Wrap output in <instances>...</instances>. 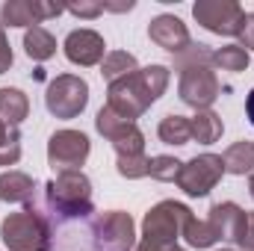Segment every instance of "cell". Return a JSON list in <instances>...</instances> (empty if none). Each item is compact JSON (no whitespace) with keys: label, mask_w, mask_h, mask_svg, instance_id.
Instances as JSON below:
<instances>
[{"label":"cell","mask_w":254,"mask_h":251,"mask_svg":"<svg viewBox=\"0 0 254 251\" xmlns=\"http://www.w3.org/2000/svg\"><path fill=\"white\" fill-rule=\"evenodd\" d=\"M207 222L213 225L219 243H237V237H240V231L246 225V210L240 204H234V201H216L210 207Z\"/></svg>","instance_id":"9a60e30c"},{"label":"cell","mask_w":254,"mask_h":251,"mask_svg":"<svg viewBox=\"0 0 254 251\" xmlns=\"http://www.w3.org/2000/svg\"><path fill=\"white\" fill-rule=\"evenodd\" d=\"M0 240L9 251H51L54 249V222L48 216L45 189L39 184L36 195L24 204V210L9 213L0 225Z\"/></svg>","instance_id":"3957f363"},{"label":"cell","mask_w":254,"mask_h":251,"mask_svg":"<svg viewBox=\"0 0 254 251\" xmlns=\"http://www.w3.org/2000/svg\"><path fill=\"white\" fill-rule=\"evenodd\" d=\"M192 219V210L181 201H160L142 219V243H178Z\"/></svg>","instance_id":"5b68a950"},{"label":"cell","mask_w":254,"mask_h":251,"mask_svg":"<svg viewBox=\"0 0 254 251\" xmlns=\"http://www.w3.org/2000/svg\"><path fill=\"white\" fill-rule=\"evenodd\" d=\"M65 9L77 18H98L104 12V3L101 0H80V3H68Z\"/></svg>","instance_id":"83f0119b"},{"label":"cell","mask_w":254,"mask_h":251,"mask_svg":"<svg viewBox=\"0 0 254 251\" xmlns=\"http://www.w3.org/2000/svg\"><path fill=\"white\" fill-rule=\"evenodd\" d=\"M184 240H187V246H192V249H210V246L219 243L213 225H210L207 219H195V216L190 219V225H187V231H184Z\"/></svg>","instance_id":"cb8c5ba5"},{"label":"cell","mask_w":254,"mask_h":251,"mask_svg":"<svg viewBox=\"0 0 254 251\" xmlns=\"http://www.w3.org/2000/svg\"><path fill=\"white\" fill-rule=\"evenodd\" d=\"M234 246H237V251H254V213H246V225Z\"/></svg>","instance_id":"f1b7e54d"},{"label":"cell","mask_w":254,"mask_h":251,"mask_svg":"<svg viewBox=\"0 0 254 251\" xmlns=\"http://www.w3.org/2000/svg\"><path fill=\"white\" fill-rule=\"evenodd\" d=\"M169 77H172V71L166 65L136 68L127 77L107 86V107L113 113H119L122 119H127V122H136L151 110V104H157L166 95Z\"/></svg>","instance_id":"6da1fadb"},{"label":"cell","mask_w":254,"mask_h":251,"mask_svg":"<svg viewBox=\"0 0 254 251\" xmlns=\"http://www.w3.org/2000/svg\"><path fill=\"white\" fill-rule=\"evenodd\" d=\"M249 192H252V198H254V172L249 175Z\"/></svg>","instance_id":"836d02e7"},{"label":"cell","mask_w":254,"mask_h":251,"mask_svg":"<svg viewBox=\"0 0 254 251\" xmlns=\"http://www.w3.org/2000/svg\"><path fill=\"white\" fill-rule=\"evenodd\" d=\"M45 189V204H48V216L57 225L65 222H80L89 219L95 213L92 204V181L83 172H60L54 181L42 184Z\"/></svg>","instance_id":"277c9868"},{"label":"cell","mask_w":254,"mask_h":251,"mask_svg":"<svg viewBox=\"0 0 254 251\" xmlns=\"http://www.w3.org/2000/svg\"><path fill=\"white\" fill-rule=\"evenodd\" d=\"M222 163H225V172H228V175H237V178L252 175L254 172V145H252V139L234 142V145L222 154Z\"/></svg>","instance_id":"d6986e66"},{"label":"cell","mask_w":254,"mask_h":251,"mask_svg":"<svg viewBox=\"0 0 254 251\" xmlns=\"http://www.w3.org/2000/svg\"><path fill=\"white\" fill-rule=\"evenodd\" d=\"M89 154H92V142L83 130L65 127L48 139V163L57 175L60 172H80V166H86Z\"/></svg>","instance_id":"9c48e42d"},{"label":"cell","mask_w":254,"mask_h":251,"mask_svg":"<svg viewBox=\"0 0 254 251\" xmlns=\"http://www.w3.org/2000/svg\"><path fill=\"white\" fill-rule=\"evenodd\" d=\"M249 63H252V57L240 45H225V48L213 51V65H219L222 71H246Z\"/></svg>","instance_id":"d4e9b609"},{"label":"cell","mask_w":254,"mask_h":251,"mask_svg":"<svg viewBox=\"0 0 254 251\" xmlns=\"http://www.w3.org/2000/svg\"><path fill=\"white\" fill-rule=\"evenodd\" d=\"M27 116H30V98H27L21 89L3 86V89H0V122L18 127Z\"/></svg>","instance_id":"e0dca14e"},{"label":"cell","mask_w":254,"mask_h":251,"mask_svg":"<svg viewBox=\"0 0 254 251\" xmlns=\"http://www.w3.org/2000/svg\"><path fill=\"white\" fill-rule=\"evenodd\" d=\"M148 163H151L148 154H139V157H116V172L122 178H127V181H139V178H148Z\"/></svg>","instance_id":"4316f807"},{"label":"cell","mask_w":254,"mask_h":251,"mask_svg":"<svg viewBox=\"0 0 254 251\" xmlns=\"http://www.w3.org/2000/svg\"><path fill=\"white\" fill-rule=\"evenodd\" d=\"M148 39H151L157 48L169 51L172 57H178L184 48L192 45L190 30H187V24H184L178 15H157V18H151V24H148Z\"/></svg>","instance_id":"5bb4252c"},{"label":"cell","mask_w":254,"mask_h":251,"mask_svg":"<svg viewBox=\"0 0 254 251\" xmlns=\"http://www.w3.org/2000/svg\"><path fill=\"white\" fill-rule=\"evenodd\" d=\"M240 48L243 51H254V12L246 15V24H243V30H240Z\"/></svg>","instance_id":"f546056e"},{"label":"cell","mask_w":254,"mask_h":251,"mask_svg":"<svg viewBox=\"0 0 254 251\" xmlns=\"http://www.w3.org/2000/svg\"><path fill=\"white\" fill-rule=\"evenodd\" d=\"M24 54L33 63H48L57 54V39L45 30V27H30L24 33Z\"/></svg>","instance_id":"ffe728a7"},{"label":"cell","mask_w":254,"mask_h":251,"mask_svg":"<svg viewBox=\"0 0 254 251\" xmlns=\"http://www.w3.org/2000/svg\"><path fill=\"white\" fill-rule=\"evenodd\" d=\"M222 251H237V249H222Z\"/></svg>","instance_id":"e575fe53"},{"label":"cell","mask_w":254,"mask_h":251,"mask_svg":"<svg viewBox=\"0 0 254 251\" xmlns=\"http://www.w3.org/2000/svg\"><path fill=\"white\" fill-rule=\"evenodd\" d=\"M175 71L181 74L178 95H181V101L187 107H192L195 113L210 110L213 101L222 95L219 77L213 71V48H207L201 42H192L190 48H184L175 57Z\"/></svg>","instance_id":"7a4b0ae2"},{"label":"cell","mask_w":254,"mask_h":251,"mask_svg":"<svg viewBox=\"0 0 254 251\" xmlns=\"http://www.w3.org/2000/svg\"><path fill=\"white\" fill-rule=\"evenodd\" d=\"M136 68H139V63H136L133 54H127V51H110V54L104 57V63H101V77H104L107 86H110V83L127 77V74L136 71Z\"/></svg>","instance_id":"7402d4cb"},{"label":"cell","mask_w":254,"mask_h":251,"mask_svg":"<svg viewBox=\"0 0 254 251\" xmlns=\"http://www.w3.org/2000/svg\"><path fill=\"white\" fill-rule=\"evenodd\" d=\"M246 116H249V122L254 125V89L249 92V98H246Z\"/></svg>","instance_id":"d6a6232c"},{"label":"cell","mask_w":254,"mask_h":251,"mask_svg":"<svg viewBox=\"0 0 254 251\" xmlns=\"http://www.w3.org/2000/svg\"><path fill=\"white\" fill-rule=\"evenodd\" d=\"M246 15L249 12L237 0H198L192 6V18L216 36H240Z\"/></svg>","instance_id":"30bf717a"},{"label":"cell","mask_w":254,"mask_h":251,"mask_svg":"<svg viewBox=\"0 0 254 251\" xmlns=\"http://www.w3.org/2000/svg\"><path fill=\"white\" fill-rule=\"evenodd\" d=\"M222 175H225V163H222L219 154H198L190 163H184V169H181L175 184L190 198H204V195H210L219 187Z\"/></svg>","instance_id":"8fae6325"},{"label":"cell","mask_w":254,"mask_h":251,"mask_svg":"<svg viewBox=\"0 0 254 251\" xmlns=\"http://www.w3.org/2000/svg\"><path fill=\"white\" fill-rule=\"evenodd\" d=\"M21 160V133L18 127L0 122V166H15Z\"/></svg>","instance_id":"484cf974"},{"label":"cell","mask_w":254,"mask_h":251,"mask_svg":"<svg viewBox=\"0 0 254 251\" xmlns=\"http://www.w3.org/2000/svg\"><path fill=\"white\" fill-rule=\"evenodd\" d=\"M95 127H98V133H101L107 142H113L116 157H139V154H145V133L139 130V125L122 119V116L113 113L110 107H101V110H98Z\"/></svg>","instance_id":"ba28073f"},{"label":"cell","mask_w":254,"mask_h":251,"mask_svg":"<svg viewBox=\"0 0 254 251\" xmlns=\"http://www.w3.org/2000/svg\"><path fill=\"white\" fill-rule=\"evenodd\" d=\"M252 145H254V139H252Z\"/></svg>","instance_id":"d590c367"},{"label":"cell","mask_w":254,"mask_h":251,"mask_svg":"<svg viewBox=\"0 0 254 251\" xmlns=\"http://www.w3.org/2000/svg\"><path fill=\"white\" fill-rule=\"evenodd\" d=\"M36 189H39V184L24 172L9 169L0 175V201H6V204H27L36 195Z\"/></svg>","instance_id":"2e32d148"},{"label":"cell","mask_w":254,"mask_h":251,"mask_svg":"<svg viewBox=\"0 0 254 251\" xmlns=\"http://www.w3.org/2000/svg\"><path fill=\"white\" fill-rule=\"evenodd\" d=\"M133 251H187V249H181L178 243H139Z\"/></svg>","instance_id":"1f68e13d"},{"label":"cell","mask_w":254,"mask_h":251,"mask_svg":"<svg viewBox=\"0 0 254 251\" xmlns=\"http://www.w3.org/2000/svg\"><path fill=\"white\" fill-rule=\"evenodd\" d=\"M63 51H65V60L80 68H92V65H101L104 57H107V42L101 33L95 30H71L63 42Z\"/></svg>","instance_id":"4fadbf2b"},{"label":"cell","mask_w":254,"mask_h":251,"mask_svg":"<svg viewBox=\"0 0 254 251\" xmlns=\"http://www.w3.org/2000/svg\"><path fill=\"white\" fill-rule=\"evenodd\" d=\"M45 107L54 119H77L89 107V83L77 74H57L48 83Z\"/></svg>","instance_id":"52a82bcc"},{"label":"cell","mask_w":254,"mask_h":251,"mask_svg":"<svg viewBox=\"0 0 254 251\" xmlns=\"http://www.w3.org/2000/svg\"><path fill=\"white\" fill-rule=\"evenodd\" d=\"M12 63H15V54H12V45H9V39L0 27V74H6L12 68Z\"/></svg>","instance_id":"4dcf8cb0"},{"label":"cell","mask_w":254,"mask_h":251,"mask_svg":"<svg viewBox=\"0 0 254 251\" xmlns=\"http://www.w3.org/2000/svg\"><path fill=\"white\" fill-rule=\"evenodd\" d=\"M65 6L45 0H3L0 3V27H42V21L63 15Z\"/></svg>","instance_id":"7c38bea8"},{"label":"cell","mask_w":254,"mask_h":251,"mask_svg":"<svg viewBox=\"0 0 254 251\" xmlns=\"http://www.w3.org/2000/svg\"><path fill=\"white\" fill-rule=\"evenodd\" d=\"M89 231L98 251H133L136 249V225L125 210H104L89 216Z\"/></svg>","instance_id":"8992f818"},{"label":"cell","mask_w":254,"mask_h":251,"mask_svg":"<svg viewBox=\"0 0 254 251\" xmlns=\"http://www.w3.org/2000/svg\"><path fill=\"white\" fill-rule=\"evenodd\" d=\"M190 127H192V139H195L198 145H213V142H219L222 133H225V122H222V116L213 113V110H201V113H195V116L190 119Z\"/></svg>","instance_id":"ac0fdd59"},{"label":"cell","mask_w":254,"mask_h":251,"mask_svg":"<svg viewBox=\"0 0 254 251\" xmlns=\"http://www.w3.org/2000/svg\"><path fill=\"white\" fill-rule=\"evenodd\" d=\"M157 136H160V142H166V145H190L192 142V127H190V119L187 116H178V113H172V116H166L160 127H157Z\"/></svg>","instance_id":"44dd1931"},{"label":"cell","mask_w":254,"mask_h":251,"mask_svg":"<svg viewBox=\"0 0 254 251\" xmlns=\"http://www.w3.org/2000/svg\"><path fill=\"white\" fill-rule=\"evenodd\" d=\"M181 169H184V163H181L178 157L157 154V157H151V163H148V178H154V181H160V184H175L178 175H181Z\"/></svg>","instance_id":"603a6c76"}]
</instances>
